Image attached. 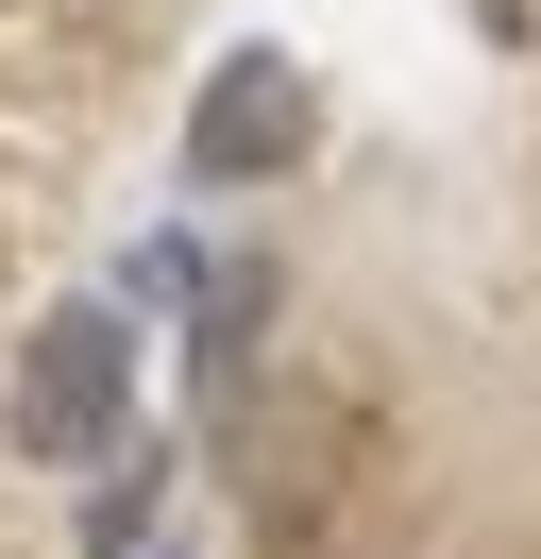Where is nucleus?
Returning a JSON list of instances; mask_svg holds the SVG:
<instances>
[{
	"label": "nucleus",
	"instance_id": "1",
	"mask_svg": "<svg viewBox=\"0 0 541 559\" xmlns=\"http://www.w3.org/2000/svg\"><path fill=\"white\" fill-rule=\"evenodd\" d=\"M0 441L34 475H85V457L135 441V306H51L0 373Z\"/></svg>",
	"mask_w": 541,
	"mask_h": 559
},
{
	"label": "nucleus",
	"instance_id": "2",
	"mask_svg": "<svg viewBox=\"0 0 541 559\" xmlns=\"http://www.w3.org/2000/svg\"><path fill=\"white\" fill-rule=\"evenodd\" d=\"M304 153H322V69H304V51H220L203 103H187V170L203 187H270V170H304Z\"/></svg>",
	"mask_w": 541,
	"mask_h": 559
}]
</instances>
